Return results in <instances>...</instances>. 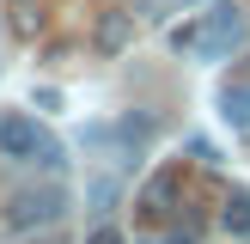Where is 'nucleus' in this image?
Listing matches in <instances>:
<instances>
[{"label": "nucleus", "instance_id": "nucleus-1", "mask_svg": "<svg viewBox=\"0 0 250 244\" xmlns=\"http://www.w3.org/2000/svg\"><path fill=\"white\" fill-rule=\"evenodd\" d=\"M244 43H250V12L232 6V0H220V6H208L195 24H177V31H171V49H177V55H202V61H226V55H238Z\"/></svg>", "mask_w": 250, "mask_h": 244}, {"label": "nucleus", "instance_id": "nucleus-2", "mask_svg": "<svg viewBox=\"0 0 250 244\" xmlns=\"http://www.w3.org/2000/svg\"><path fill=\"white\" fill-rule=\"evenodd\" d=\"M61 214H67V189H61V183H31V189H19V195L6 202V226H12V232L55 226Z\"/></svg>", "mask_w": 250, "mask_h": 244}, {"label": "nucleus", "instance_id": "nucleus-3", "mask_svg": "<svg viewBox=\"0 0 250 244\" xmlns=\"http://www.w3.org/2000/svg\"><path fill=\"white\" fill-rule=\"evenodd\" d=\"M0 153L6 159H43L49 141H43V128H37L31 116H6L0 122Z\"/></svg>", "mask_w": 250, "mask_h": 244}, {"label": "nucleus", "instance_id": "nucleus-4", "mask_svg": "<svg viewBox=\"0 0 250 244\" xmlns=\"http://www.w3.org/2000/svg\"><path fill=\"white\" fill-rule=\"evenodd\" d=\"M98 55H122L134 43V12H98V31H92Z\"/></svg>", "mask_w": 250, "mask_h": 244}, {"label": "nucleus", "instance_id": "nucleus-5", "mask_svg": "<svg viewBox=\"0 0 250 244\" xmlns=\"http://www.w3.org/2000/svg\"><path fill=\"white\" fill-rule=\"evenodd\" d=\"M220 116H226L232 128L250 134V80H232L226 92H220Z\"/></svg>", "mask_w": 250, "mask_h": 244}, {"label": "nucleus", "instance_id": "nucleus-6", "mask_svg": "<svg viewBox=\"0 0 250 244\" xmlns=\"http://www.w3.org/2000/svg\"><path fill=\"white\" fill-rule=\"evenodd\" d=\"M171 195H177V177L165 171V177H153V183L141 189V214H146V220H165V214H171Z\"/></svg>", "mask_w": 250, "mask_h": 244}, {"label": "nucleus", "instance_id": "nucleus-7", "mask_svg": "<svg viewBox=\"0 0 250 244\" xmlns=\"http://www.w3.org/2000/svg\"><path fill=\"white\" fill-rule=\"evenodd\" d=\"M220 226H226V238H250V189H232V195H226Z\"/></svg>", "mask_w": 250, "mask_h": 244}, {"label": "nucleus", "instance_id": "nucleus-8", "mask_svg": "<svg viewBox=\"0 0 250 244\" xmlns=\"http://www.w3.org/2000/svg\"><path fill=\"white\" fill-rule=\"evenodd\" d=\"M12 31H19V37H43V6L19 0V6H12Z\"/></svg>", "mask_w": 250, "mask_h": 244}, {"label": "nucleus", "instance_id": "nucleus-9", "mask_svg": "<svg viewBox=\"0 0 250 244\" xmlns=\"http://www.w3.org/2000/svg\"><path fill=\"white\" fill-rule=\"evenodd\" d=\"M92 202H98V214H110V202H116V183L98 177V183H92Z\"/></svg>", "mask_w": 250, "mask_h": 244}, {"label": "nucleus", "instance_id": "nucleus-10", "mask_svg": "<svg viewBox=\"0 0 250 244\" xmlns=\"http://www.w3.org/2000/svg\"><path fill=\"white\" fill-rule=\"evenodd\" d=\"M85 244H128V238H122L116 226H98V232H92V238H85Z\"/></svg>", "mask_w": 250, "mask_h": 244}, {"label": "nucleus", "instance_id": "nucleus-11", "mask_svg": "<svg viewBox=\"0 0 250 244\" xmlns=\"http://www.w3.org/2000/svg\"><path fill=\"white\" fill-rule=\"evenodd\" d=\"M159 244H195V238H189V232H171V238H159Z\"/></svg>", "mask_w": 250, "mask_h": 244}, {"label": "nucleus", "instance_id": "nucleus-12", "mask_svg": "<svg viewBox=\"0 0 250 244\" xmlns=\"http://www.w3.org/2000/svg\"><path fill=\"white\" fill-rule=\"evenodd\" d=\"M183 6H195V0H183Z\"/></svg>", "mask_w": 250, "mask_h": 244}]
</instances>
